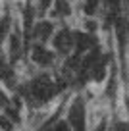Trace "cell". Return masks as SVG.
Returning a JSON list of instances; mask_svg holds the SVG:
<instances>
[{"instance_id": "6da1fadb", "label": "cell", "mask_w": 129, "mask_h": 131, "mask_svg": "<svg viewBox=\"0 0 129 131\" xmlns=\"http://www.w3.org/2000/svg\"><path fill=\"white\" fill-rule=\"evenodd\" d=\"M54 93V85L46 79H37L33 83V96H37L39 100H48Z\"/></svg>"}, {"instance_id": "7a4b0ae2", "label": "cell", "mask_w": 129, "mask_h": 131, "mask_svg": "<svg viewBox=\"0 0 129 131\" xmlns=\"http://www.w3.org/2000/svg\"><path fill=\"white\" fill-rule=\"evenodd\" d=\"M69 123L75 131H83L85 129V114H83V104L81 100H77L69 110Z\"/></svg>"}, {"instance_id": "3957f363", "label": "cell", "mask_w": 129, "mask_h": 131, "mask_svg": "<svg viewBox=\"0 0 129 131\" xmlns=\"http://www.w3.org/2000/svg\"><path fill=\"white\" fill-rule=\"evenodd\" d=\"M33 60H35L37 64H40V66H48L50 62H52V54H50L48 50H45L42 46H35V48H33Z\"/></svg>"}, {"instance_id": "277c9868", "label": "cell", "mask_w": 129, "mask_h": 131, "mask_svg": "<svg viewBox=\"0 0 129 131\" xmlns=\"http://www.w3.org/2000/svg\"><path fill=\"white\" fill-rule=\"evenodd\" d=\"M0 79L6 81V85H10V87L14 85V71H12V68H10L2 58H0Z\"/></svg>"}, {"instance_id": "5b68a950", "label": "cell", "mask_w": 129, "mask_h": 131, "mask_svg": "<svg viewBox=\"0 0 129 131\" xmlns=\"http://www.w3.org/2000/svg\"><path fill=\"white\" fill-rule=\"evenodd\" d=\"M71 45V37H69L68 31H62L60 35H56L54 37V46L60 50H68V46Z\"/></svg>"}, {"instance_id": "8992f818", "label": "cell", "mask_w": 129, "mask_h": 131, "mask_svg": "<svg viewBox=\"0 0 129 131\" xmlns=\"http://www.w3.org/2000/svg\"><path fill=\"white\" fill-rule=\"evenodd\" d=\"M50 33H52V25H50L48 21H40V23L35 25V35L39 39H48Z\"/></svg>"}, {"instance_id": "52a82bcc", "label": "cell", "mask_w": 129, "mask_h": 131, "mask_svg": "<svg viewBox=\"0 0 129 131\" xmlns=\"http://www.w3.org/2000/svg\"><path fill=\"white\" fill-rule=\"evenodd\" d=\"M10 48H12V60L16 62L17 58H19V52H21V45H19V35L17 33H14L12 37H10Z\"/></svg>"}, {"instance_id": "ba28073f", "label": "cell", "mask_w": 129, "mask_h": 131, "mask_svg": "<svg viewBox=\"0 0 129 131\" xmlns=\"http://www.w3.org/2000/svg\"><path fill=\"white\" fill-rule=\"evenodd\" d=\"M91 45H93V41H91L87 35H79V37H77V48H79L81 52H83V50H87Z\"/></svg>"}, {"instance_id": "9c48e42d", "label": "cell", "mask_w": 129, "mask_h": 131, "mask_svg": "<svg viewBox=\"0 0 129 131\" xmlns=\"http://www.w3.org/2000/svg\"><path fill=\"white\" fill-rule=\"evenodd\" d=\"M98 8V0H85V12L87 14H94Z\"/></svg>"}, {"instance_id": "30bf717a", "label": "cell", "mask_w": 129, "mask_h": 131, "mask_svg": "<svg viewBox=\"0 0 129 131\" xmlns=\"http://www.w3.org/2000/svg\"><path fill=\"white\" fill-rule=\"evenodd\" d=\"M8 25H10L8 17H6V19H2V21H0V46H2V41H4L6 33H8Z\"/></svg>"}, {"instance_id": "8fae6325", "label": "cell", "mask_w": 129, "mask_h": 131, "mask_svg": "<svg viewBox=\"0 0 129 131\" xmlns=\"http://www.w3.org/2000/svg\"><path fill=\"white\" fill-rule=\"evenodd\" d=\"M0 127L4 131H12V123H10L8 118H4V116H0Z\"/></svg>"}, {"instance_id": "7c38bea8", "label": "cell", "mask_w": 129, "mask_h": 131, "mask_svg": "<svg viewBox=\"0 0 129 131\" xmlns=\"http://www.w3.org/2000/svg\"><path fill=\"white\" fill-rule=\"evenodd\" d=\"M56 8H58V14H69V6L66 2H62V0L56 4Z\"/></svg>"}, {"instance_id": "4fadbf2b", "label": "cell", "mask_w": 129, "mask_h": 131, "mask_svg": "<svg viewBox=\"0 0 129 131\" xmlns=\"http://www.w3.org/2000/svg\"><path fill=\"white\" fill-rule=\"evenodd\" d=\"M104 77V66H98V70H94V79H96V81H100V79Z\"/></svg>"}, {"instance_id": "5bb4252c", "label": "cell", "mask_w": 129, "mask_h": 131, "mask_svg": "<svg viewBox=\"0 0 129 131\" xmlns=\"http://www.w3.org/2000/svg\"><path fill=\"white\" fill-rule=\"evenodd\" d=\"M54 131H71V129H69V125H68L66 122H60V123L56 125V129H54Z\"/></svg>"}, {"instance_id": "9a60e30c", "label": "cell", "mask_w": 129, "mask_h": 131, "mask_svg": "<svg viewBox=\"0 0 129 131\" xmlns=\"http://www.w3.org/2000/svg\"><path fill=\"white\" fill-rule=\"evenodd\" d=\"M96 131H104V125H100V127H98V129Z\"/></svg>"}]
</instances>
